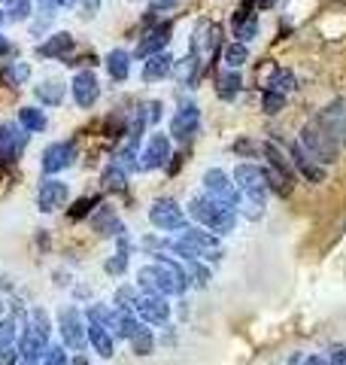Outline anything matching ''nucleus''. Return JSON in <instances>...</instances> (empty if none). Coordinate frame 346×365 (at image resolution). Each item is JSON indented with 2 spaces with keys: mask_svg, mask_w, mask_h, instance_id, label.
I'll return each instance as SVG.
<instances>
[{
  "mask_svg": "<svg viewBox=\"0 0 346 365\" xmlns=\"http://www.w3.org/2000/svg\"><path fill=\"white\" fill-rule=\"evenodd\" d=\"M137 287H140V292H158L170 299V295H186L192 280L186 265H179L177 259H170L158 250V253H152V262L137 271Z\"/></svg>",
  "mask_w": 346,
  "mask_h": 365,
  "instance_id": "obj_1",
  "label": "nucleus"
},
{
  "mask_svg": "<svg viewBox=\"0 0 346 365\" xmlns=\"http://www.w3.org/2000/svg\"><path fill=\"white\" fill-rule=\"evenodd\" d=\"M189 216L198 225L210 228V232L219 235V237H228L237 228V220H240L234 207L216 201L213 195H206V192H198V195L189 198Z\"/></svg>",
  "mask_w": 346,
  "mask_h": 365,
  "instance_id": "obj_2",
  "label": "nucleus"
},
{
  "mask_svg": "<svg viewBox=\"0 0 346 365\" xmlns=\"http://www.w3.org/2000/svg\"><path fill=\"white\" fill-rule=\"evenodd\" d=\"M298 143L304 146V153H307V155H313L316 162H319V165H325V168L337 162V158H340V150H343V146L334 140V137H331L325 128H322V122H319L316 116L304 122L301 134H298Z\"/></svg>",
  "mask_w": 346,
  "mask_h": 365,
  "instance_id": "obj_3",
  "label": "nucleus"
},
{
  "mask_svg": "<svg viewBox=\"0 0 346 365\" xmlns=\"http://www.w3.org/2000/svg\"><path fill=\"white\" fill-rule=\"evenodd\" d=\"M231 177H234L240 195H243V201H240V204H256V207H268L271 186H268V174H264V165L240 162L234 170H231Z\"/></svg>",
  "mask_w": 346,
  "mask_h": 365,
  "instance_id": "obj_4",
  "label": "nucleus"
},
{
  "mask_svg": "<svg viewBox=\"0 0 346 365\" xmlns=\"http://www.w3.org/2000/svg\"><path fill=\"white\" fill-rule=\"evenodd\" d=\"M58 332H61V341L67 350L83 353L88 347V319L76 304H64L58 311Z\"/></svg>",
  "mask_w": 346,
  "mask_h": 365,
  "instance_id": "obj_5",
  "label": "nucleus"
},
{
  "mask_svg": "<svg viewBox=\"0 0 346 365\" xmlns=\"http://www.w3.org/2000/svg\"><path fill=\"white\" fill-rule=\"evenodd\" d=\"M201 186L206 195H213L216 201H222L228 204V207H240V201H243V195H240V189H237V182L234 177H228L222 168H210V170H204V177H201Z\"/></svg>",
  "mask_w": 346,
  "mask_h": 365,
  "instance_id": "obj_6",
  "label": "nucleus"
},
{
  "mask_svg": "<svg viewBox=\"0 0 346 365\" xmlns=\"http://www.w3.org/2000/svg\"><path fill=\"white\" fill-rule=\"evenodd\" d=\"M149 222H152L158 232H182V228L189 225V213L179 207V201L155 198L152 207H149Z\"/></svg>",
  "mask_w": 346,
  "mask_h": 365,
  "instance_id": "obj_7",
  "label": "nucleus"
},
{
  "mask_svg": "<svg viewBox=\"0 0 346 365\" xmlns=\"http://www.w3.org/2000/svg\"><path fill=\"white\" fill-rule=\"evenodd\" d=\"M134 314L140 317L146 326H167V323H170L173 307H170V302H167V295H158V292H140V299H137Z\"/></svg>",
  "mask_w": 346,
  "mask_h": 365,
  "instance_id": "obj_8",
  "label": "nucleus"
},
{
  "mask_svg": "<svg viewBox=\"0 0 346 365\" xmlns=\"http://www.w3.org/2000/svg\"><path fill=\"white\" fill-rule=\"evenodd\" d=\"M198 131H201V110H198V104H194V101H182V104L177 107V113H173V119H170V137L173 140H179V143H186Z\"/></svg>",
  "mask_w": 346,
  "mask_h": 365,
  "instance_id": "obj_9",
  "label": "nucleus"
},
{
  "mask_svg": "<svg viewBox=\"0 0 346 365\" xmlns=\"http://www.w3.org/2000/svg\"><path fill=\"white\" fill-rule=\"evenodd\" d=\"M173 158V146H170V134L155 131L140 150V170H161L167 168Z\"/></svg>",
  "mask_w": 346,
  "mask_h": 365,
  "instance_id": "obj_10",
  "label": "nucleus"
},
{
  "mask_svg": "<svg viewBox=\"0 0 346 365\" xmlns=\"http://www.w3.org/2000/svg\"><path fill=\"white\" fill-rule=\"evenodd\" d=\"M73 162H76V140H55L40 155V165L49 177H58L61 170L73 168Z\"/></svg>",
  "mask_w": 346,
  "mask_h": 365,
  "instance_id": "obj_11",
  "label": "nucleus"
},
{
  "mask_svg": "<svg viewBox=\"0 0 346 365\" xmlns=\"http://www.w3.org/2000/svg\"><path fill=\"white\" fill-rule=\"evenodd\" d=\"M70 201V186L61 180V177H49L46 174L37 186V207L43 213H55L58 207H64V204Z\"/></svg>",
  "mask_w": 346,
  "mask_h": 365,
  "instance_id": "obj_12",
  "label": "nucleus"
},
{
  "mask_svg": "<svg viewBox=\"0 0 346 365\" xmlns=\"http://www.w3.org/2000/svg\"><path fill=\"white\" fill-rule=\"evenodd\" d=\"M179 235L186 237V241H189L194 250H198L201 259H210V262H216V259H222V256H225L222 237L213 235L210 228H204V225H186Z\"/></svg>",
  "mask_w": 346,
  "mask_h": 365,
  "instance_id": "obj_13",
  "label": "nucleus"
},
{
  "mask_svg": "<svg viewBox=\"0 0 346 365\" xmlns=\"http://www.w3.org/2000/svg\"><path fill=\"white\" fill-rule=\"evenodd\" d=\"M288 158H292V165H295V174L301 177V180H307L310 186H319V182H325L328 180V170H325V165H319L313 155H307L304 153V146L301 143H288Z\"/></svg>",
  "mask_w": 346,
  "mask_h": 365,
  "instance_id": "obj_14",
  "label": "nucleus"
},
{
  "mask_svg": "<svg viewBox=\"0 0 346 365\" xmlns=\"http://www.w3.org/2000/svg\"><path fill=\"white\" fill-rule=\"evenodd\" d=\"M28 131L19 122H0V165H9L25 153Z\"/></svg>",
  "mask_w": 346,
  "mask_h": 365,
  "instance_id": "obj_15",
  "label": "nucleus"
},
{
  "mask_svg": "<svg viewBox=\"0 0 346 365\" xmlns=\"http://www.w3.org/2000/svg\"><path fill=\"white\" fill-rule=\"evenodd\" d=\"M316 119L322 122V128H325L334 140L340 146H346V98L328 101V104L316 113Z\"/></svg>",
  "mask_w": 346,
  "mask_h": 365,
  "instance_id": "obj_16",
  "label": "nucleus"
},
{
  "mask_svg": "<svg viewBox=\"0 0 346 365\" xmlns=\"http://www.w3.org/2000/svg\"><path fill=\"white\" fill-rule=\"evenodd\" d=\"M231 34H234V40L246 46L258 37V6L256 4H240L234 9V16H231Z\"/></svg>",
  "mask_w": 346,
  "mask_h": 365,
  "instance_id": "obj_17",
  "label": "nucleus"
},
{
  "mask_svg": "<svg viewBox=\"0 0 346 365\" xmlns=\"http://www.w3.org/2000/svg\"><path fill=\"white\" fill-rule=\"evenodd\" d=\"M70 95H73V104L79 110H91L100 98V83L91 71H76V76L70 79Z\"/></svg>",
  "mask_w": 346,
  "mask_h": 365,
  "instance_id": "obj_18",
  "label": "nucleus"
},
{
  "mask_svg": "<svg viewBox=\"0 0 346 365\" xmlns=\"http://www.w3.org/2000/svg\"><path fill=\"white\" fill-rule=\"evenodd\" d=\"M170 37H173L170 21H158V25L146 28V34L140 37V43H137V49H134V58L143 61V58H149V55H155V52H164Z\"/></svg>",
  "mask_w": 346,
  "mask_h": 365,
  "instance_id": "obj_19",
  "label": "nucleus"
},
{
  "mask_svg": "<svg viewBox=\"0 0 346 365\" xmlns=\"http://www.w3.org/2000/svg\"><path fill=\"white\" fill-rule=\"evenodd\" d=\"M67 91H70V83H64V79H58V76H49V79H40V83L33 86V98H37V104H43V107H61L67 101Z\"/></svg>",
  "mask_w": 346,
  "mask_h": 365,
  "instance_id": "obj_20",
  "label": "nucleus"
},
{
  "mask_svg": "<svg viewBox=\"0 0 346 365\" xmlns=\"http://www.w3.org/2000/svg\"><path fill=\"white\" fill-rule=\"evenodd\" d=\"M16 347H19V356L21 359H31V362H40L43 359V353L46 347H49V338H43L37 329H33L31 323L25 329H19V341H16Z\"/></svg>",
  "mask_w": 346,
  "mask_h": 365,
  "instance_id": "obj_21",
  "label": "nucleus"
},
{
  "mask_svg": "<svg viewBox=\"0 0 346 365\" xmlns=\"http://www.w3.org/2000/svg\"><path fill=\"white\" fill-rule=\"evenodd\" d=\"M76 49V40L70 31H52L40 46H37V55L40 58H67Z\"/></svg>",
  "mask_w": 346,
  "mask_h": 365,
  "instance_id": "obj_22",
  "label": "nucleus"
},
{
  "mask_svg": "<svg viewBox=\"0 0 346 365\" xmlns=\"http://www.w3.org/2000/svg\"><path fill=\"white\" fill-rule=\"evenodd\" d=\"M91 232L100 235V237H119V235H125V222L107 204V207H98L95 213H91Z\"/></svg>",
  "mask_w": 346,
  "mask_h": 365,
  "instance_id": "obj_23",
  "label": "nucleus"
},
{
  "mask_svg": "<svg viewBox=\"0 0 346 365\" xmlns=\"http://www.w3.org/2000/svg\"><path fill=\"white\" fill-rule=\"evenodd\" d=\"M173 55L164 49V52H155V55H149V58H143V83H161V79H167L173 73Z\"/></svg>",
  "mask_w": 346,
  "mask_h": 365,
  "instance_id": "obj_24",
  "label": "nucleus"
},
{
  "mask_svg": "<svg viewBox=\"0 0 346 365\" xmlns=\"http://www.w3.org/2000/svg\"><path fill=\"white\" fill-rule=\"evenodd\" d=\"M201 67H204V58H201L198 52L189 49L186 58L173 61V73L170 76H177L179 86H194V83H198V76H201Z\"/></svg>",
  "mask_w": 346,
  "mask_h": 365,
  "instance_id": "obj_25",
  "label": "nucleus"
},
{
  "mask_svg": "<svg viewBox=\"0 0 346 365\" xmlns=\"http://www.w3.org/2000/svg\"><path fill=\"white\" fill-rule=\"evenodd\" d=\"M88 347L98 353L100 359H110L112 353H115V338L107 326H100V323H88Z\"/></svg>",
  "mask_w": 346,
  "mask_h": 365,
  "instance_id": "obj_26",
  "label": "nucleus"
},
{
  "mask_svg": "<svg viewBox=\"0 0 346 365\" xmlns=\"http://www.w3.org/2000/svg\"><path fill=\"white\" fill-rule=\"evenodd\" d=\"M131 58H134V55L125 52V49H110L107 52L103 67H107V73H110L112 83H125V79L131 76Z\"/></svg>",
  "mask_w": 346,
  "mask_h": 365,
  "instance_id": "obj_27",
  "label": "nucleus"
},
{
  "mask_svg": "<svg viewBox=\"0 0 346 365\" xmlns=\"http://www.w3.org/2000/svg\"><path fill=\"white\" fill-rule=\"evenodd\" d=\"M146 323L140 317H137L134 311H115V319H112V326H110V332L112 338H122V341H131L137 332H140Z\"/></svg>",
  "mask_w": 346,
  "mask_h": 365,
  "instance_id": "obj_28",
  "label": "nucleus"
},
{
  "mask_svg": "<svg viewBox=\"0 0 346 365\" xmlns=\"http://www.w3.org/2000/svg\"><path fill=\"white\" fill-rule=\"evenodd\" d=\"M243 91V76H240V71H225L216 76V95L219 101H225V104H231V101H237V95Z\"/></svg>",
  "mask_w": 346,
  "mask_h": 365,
  "instance_id": "obj_29",
  "label": "nucleus"
},
{
  "mask_svg": "<svg viewBox=\"0 0 346 365\" xmlns=\"http://www.w3.org/2000/svg\"><path fill=\"white\" fill-rule=\"evenodd\" d=\"M19 125H21V128H25L28 134H40V131L49 128V119H46V113H43L40 107L28 104V107L19 110Z\"/></svg>",
  "mask_w": 346,
  "mask_h": 365,
  "instance_id": "obj_30",
  "label": "nucleus"
},
{
  "mask_svg": "<svg viewBox=\"0 0 346 365\" xmlns=\"http://www.w3.org/2000/svg\"><path fill=\"white\" fill-rule=\"evenodd\" d=\"M219 55H222V61H225L228 71H240V67L249 61V46L240 43V40H234V43H225Z\"/></svg>",
  "mask_w": 346,
  "mask_h": 365,
  "instance_id": "obj_31",
  "label": "nucleus"
},
{
  "mask_svg": "<svg viewBox=\"0 0 346 365\" xmlns=\"http://www.w3.org/2000/svg\"><path fill=\"white\" fill-rule=\"evenodd\" d=\"M100 186L107 192H125L128 189V170H125L122 165L110 162L107 168H103V174H100Z\"/></svg>",
  "mask_w": 346,
  "mask_h": 365,
  "instance_id": "obj_32",
  "label": "nucleus"
},
{
  "mask_svg": "<svg viewBox=\"0 0 346 365\" xmlns=\"http://www.w3.org/2000/svg\"><path fill=\"white\" fill-rule=\"evenodd\" d=\"M264 88H273V91H280V95H292L298 88V76L292 71H285V67H276V71H271V76L264 79Z\"/></svg>",
  "mask_w": 346,
  "mask_h": 365,
  "instance_id": "obj_33",
  "label": "nucleus"
},
{
  "mask_svg": "<svg viewBox=\"0 0 346 365\" xmlns=\"http://www.w3.org/2000/svg\"><path fill=\"white\" fill-rule=\"evenodd\" d=\"M119 241V250L112 253V259H107V274H112V277H119V274H125V268H128V256H131V241H128V235H119L115 237Z\"/></svg>",
  "mask_w": 346,
  "mask_h": 365,
  "instance_id": "obj_34",
  "label": "nucleus"
},
{
  "mask_svg": "<svg viewBox=\"0 0 346 365\" xmlns=\"http://www.w3.org/2000/svg\"><path fill=\"white\" fill-rule=\"evenodd\" d=\"M137 299H140V287H137V283H122V287L112 292V307L115 311H134Z\"/></svg>",
  "mask_w": 346,
  "mask_h": 365,
  "instance_id": "obj_35",
  "label": "nucleus"
},
{
  "mask_svg": "<svg viewBox=\"0 0 346 365\" xmlns=\"http://www.w3.org/2000/svg\"><path fill=\"white\" fill-rule=\"evenodd\" d=\"M4 9L9 25H21L33 16V0H4Z\"/></svg>",
  "mask_w": 346,
  "mask_h": 365,
  "instance_id": "obj_36",
  "label": "nucleus"
},
{
  "mask_svg": "<svg viewBox=\"0 0 346 365\" xmlns=\"http://www.w3.org/2000/svg\"><path fill=\"white\" fill-rule=\"evenodd\" d=\"M58 9H49V6H37L33 9V16H31V37H49V31L52 28V19H55Z\"/></svg>",
  "mask_w": 346,
  "mask_h": 365,
  "instance_id": "obj_37",
  "label": "nucleus"
},
{
  "mask_svg": "<svg viewBox=\"0 0 346 365\" xmlns=\"http://www.w3.org/2000/svg\"><path fill=\"white\" fill-rule=\"evenodd\" d=\"M128 344H131V353H134V356H152V353H155V332L143 326L140 332H137V335L128 341Z\"/></svg>",
  "mask_w": 346,
  "mask_h": 365,
  "instance_id": "obj_38",
  "label": "nucleus"
},
{
  "mask_svg": "<svg viewBox=\"0 0 346 365\" xmlns=\"http://www.w3.org/2000/svg\"><path fill=\"white\" fill-rule=\"evenodd\" d=\"M85 319L88 323H100V326H112V319H115V307L112 304H100V302H95V304H88L85 307Z\"/></svg>",
  "mask_w": 346,
  "mask_h": 365,
  "instance_id": "obj_39",
  "label": "nucleus"
},
{
  "mask_svg": "<svg viewBox=\"0 0 346 365\" xmlns=\"http://www.w3.org/2000/svg\"><path fill=\"white\" fill-rule=\"evenodd\" d=\"M285 101L288 95H280L273 88H261V113H268V116H276L280 110H285Z\"/></svg>",
  "mask_w": 346,
  "mask_h": 365,
  "instance_id": "obj_40",
  "label": "nucleus"
},
{
  "mask_svg": "<svg viewBox=\"0 0 346 365\" xmlns=\"http://www.w3.org/2000/svg\"><path fill=\"white\" fill-rule=\"evenodd\" d=\"M16 341H19V323L13 317H0V350L16 347Z\"/></svg>",
  "mask_w": 346,
  "mask_h": 365,
  "instance_id": "obj_41",
  "label": "nucleus"
},
{
  "mask_svg": "<svg viewBox=\"0 0 346 365\" xmlns=\"http://www.w3.org/2000/svg\"><path fill=\"white\" fill-rule=\"evenodd\" d=\"M28 76H31V64L28 61H9L6 73H4V79L9 86H25Z\"/></svg>",
  "mask_w": 346,
  "mask_h": 365,
  "instance_id": "obj_42",
  "label": "nucleus"
},
{
  "mask_svg": "<svg viewBox=\"0 0 346 365\" xmlns=\"http://www.w3.org/2000/svg\"><path fill=\"white\" fill-rule=\"evenodd\" d=\"M186 271H189V280L194 283V287H206L210 283V268L204 265V259H192V262H186Z\"/></svg>",
  "mask_w": 346,
  "mask_h": 365,
  "instance_id": "obj_43",
  "label": "nucleus"
},
{
  "mask_svg": "<svg viewBox=\"0 0 346 365\" xmlns=\"http://www.w3.org/2000/svg\"><path fill=\"white\" fill-rule=\"evenodd\" d=\"M43 365H70V353L64 344H49L43 353Z\"/></svg>",
  "mask_w": 346,
  "mask_h": 365,
  "instance_id": "obj_44",
  "label": "nucleus"
},
{
  "mask_svg": "<svg viewBox=\"0 0 346 365\" xmlns=\"http://www.w3.org/2000/svg\"><path fill=\"white\" fill-rule=\"evenodd\" d=\"M31 326L37 329L43 338H52V319H49V314H46L43 307H33L31 311Z\"/></svg>",
  "mask_w": 346,
  "mask_h": 365,
  "instance_id": "obj_45",
  "label": "nucleus"
},
{
  "mask_svg": "<svg viewBox=\"0 0 346 365\" xmlns=\"http://www.w3.org/2000/svg\"><path fill=\"white\" fill-rule=\"evenodd\" d=\"M240 158H258L261 155V143L249 140V137H240V140H234V146H231Z\"/></svg>",
  "mask_w": 346,
  "mask_h": 365,
  "instance_id": "obj_46",
  "label": "nucleus"
},
{
  "mask_svg": "<svg viewBox=\"0 0 346 365\" xmlns=\"http://www.w3.org/2000/svg\"><path fill=\"white\" fill-rule=\"evenodd\" d=\"M100 13V0H76V19L79 21H95Z\"/></svg>",
  "mask_w": 346,
  "mask_h": 365,
  "instance_id": "obj_47",
  "label": "nucleus"
},
{
  "mask_svg": "<svg viewBox=\"0 0 346 365\" xmlns=\"http://www.w3.org/2000/svg\"><path fill=\"white\" fill-rule=\"evenodd\" d=\"M143 110H146L149 128H155V125L161 122V116H164V104H161V101H149V104H143Z\"/></svg>",
  "mask_w": 346,
  "mask_h": 365,
  "instance_id": "obj_48",
  "label": "nucleus"
},
{
  "mask_svg": "<svg viewBox=\"0 0 346 365\" xmlns=\"http://www.w3.org/2000/svg\"><path fill=\"white\" fill-rule=\"evenodd\" d=\"M288 365H328V356H319V353H304V356H295Z\"/></svg>",
  "mask_w": 346,
  "mask_h": 365,
  "instance_id": "obj_49",
  "label": "nucleus"
},
{
  "mask_svg": "<svg viewBox=\"0 0 346 365\" xmlns=\"http://www.w3.org/2000/svg\"><path fill=\"white\" fill-rule=\"evenodd\" d=\"M21 356H19V347H6L0 350V365H19Z\"/></svg>",
  "mask_w": 346,
  "mask_h": 365,
  "instance_id": "obj_50",
  "label": "nucleus"
},
{
  "mask_svg": "<svg viewBox=\"0 0 346 365\" xmlns=\"http://www.w3.org/2000/svg\"><path fill=\"white\" fill-rule=\"evenodd\" d=\"M37 4L49 9H76V0H37Z\"/></svg>",
  "mask_w": 346,
  "mask_h": 365,
  "instance_id": "obj_51",
  "label": "nucleus"
},
{
  "mask_svg": "<svg viewBox=\"0 0 346 365\" xmlns=\"http://www.w3.org/2000/svg\"><path fill=\"white\" fill-rule=\"evenodd\" d=\"M98 204V198H83V201H76V207L70 210V216H85L91 207Z\"/></svg>",
  "mask_w": 346,
  "mask_h": 365,
  "instance_id": "obj_52",
  "label": "nucleus"
},
{
  "mask_svg": "<svg viewBox=\"0 0 346 365\" xmlns=\"http://www.w3.org/2000/svg\"><path fill=\"white\" fill-rule=\"evenodd\" d=\"M328 365H346V347H331L328 350Z\"/></svg>",
  "mask_w": 346,
  "mask_h": 365,
  "instance_id": "obj_53",
  "label": "nucleus"
},
{
  "mask_svg": "<svg viewBox=\"0 0 346 365\" xmlns=\"http://www.w3.org/2000/svg\"><path fill=\"white\" fill-rule=\"evenodd\" d=\"M173 6H179V0H152L149 9H155V13H170Z\"/></svg>",
  "mask_w": 346,
  "mask_h": 365,
  "instance_id": "obj_54",
  "label": "nucleus"
},
{
  "mask_svg": "<svg viewBox=\"0 0 346 365\" xmlns=\"http://www.w3.org/2000/svg\"><path fill=\"white\" fill-rule=\"evenodd\" d=\"M9 52H13V43H9L6 34H0V58H6Z\"/></svg>",
  "mask_w": 346,
  "mask_h": 365,
  "instance_id": "obj_55",
  "label": "nucleus"
},
{
  "mask_svg": "<svg viewBox=\"0 0 346 365\" xmlns=\"http://www.w3.org/2000/svg\"><path fill=\"white\" fill-rule=\"evenodd\" d=\"M276 4H280V0H256V6H258V13H261V9H273Z\"/></svg>",
  "mask_w": 346,
  "mask_h": 365,
  "instance_id": "obj_56",
  "label": "nucleus"
},
{
  "mask_svg": "<svg viewBox=\"0 0 346 365\" xmlns=\"http://www.w3.org/2000/svg\"><path fill=\"white\" fill-rule=\"evenodd\" d=\"M70 365H88V359L83 356V353H73V359H70Z\"/></svg>",
  "mask_w": 346,
  "mask_h": 365,
  "instance_id": "obj_57",
  "label": "nucleus"
},
{
  "mask_svg": "<svg viewBox=\"0 0 346 365\" xmlns=\"http://www.w3.org/2000/svg\"><path fill=\"white\" fill-rule=\"evenodd\" d=\"M0 25H6V9L0 6Z\"/></svg>",
  "mask_w": 346,
  "mask_h": 365,
  "instance_id": "obj_58",
  "label": "nucleus"
},
{
  "mask_svg": "<svg viewBox=\"0 0 346 365\" xmlns=\"http://www.w3.org/2000/svg\"><path fill=\"white\" fill-rule=\"evenodd\" d=\"M19 365H40V362H31V359H21Z\"/></svg>",
  "mask_w": 346,
  "mask_h": 365,
  "instance_id": "obj_59",
  "label": "nucleus"
},
{
  "mask_svg": "<svg viewBox=\"0 0 346 365\" xmlns=\"http://www.w3.org/2000/svg\"><path fill=\"white\" fill-rule=\"evenodd\" d=\"M0 314H4V302H0Z\"/></svg>",
  "mask_w": 346,
  "mask_h": 365,
  "instance_id": "obj_60",
  "label": "nucleus"
},
{
  "mask_svg": "<svg viewBox=\"0 0 346 365\" xmlns=\"http://www.w3.org/2000/svg\"><path fill=\"white\" fill-rule=\"evenodd\" d=\"M243 4H256V0H243Z\"/></svg>",
  "mask_w": 346,
  "mask_h": 365,
  "instance_id": "obj_61",
  "label": "nucleus"
},
{
  "mask_svg": "<svg viewBox=\"0 0 346 365\" xmlns=\"http://www.w3.org/2000/svg\"><path fill=\"white\" fill-rule=\"evenodd\" d=\"M131 4H140V0H131Z\"/></svg>",
  "mask_w": 346,
  "mask_h": 365,
  "instance_id": "obj_62",
  "label": "nucleus"
},
{
  "mask_svg": "<svg viewBox=\"0 0 346 365\" xmlns=\"http://www.w3.org/2000/svg\"><path fill=\"white\" fill-rule=\"evenodd\" d=\"M0 4H4V0H0Z\"/></svg>",
  "mask_w": 346,
  "mask_h": 365,
  "instance_id": "obj_63",
  "label": "nucleus"
}]
</instances>
